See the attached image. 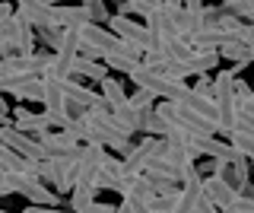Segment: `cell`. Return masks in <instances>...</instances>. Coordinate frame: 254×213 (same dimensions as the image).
Instances as JSON below:
<instances>
[{
  "mask_svg": "<svg viewBox=\"0 0 254 213\" xmlns=\"http://www.w3.org/2000/svg\"><path fill=\"white\" fill-rule=\"evenodd\" d=\"M61 32L64 29H58V26H42V29H35V38H42L48 45V51H54L61 45Z\"/></svg>",
  "mask_w": 254,
  "mask_h": 213,
  "instance_id": "30",
  "label": "cell"
},
{
  "mask_svg": "<svg viewBox=\"0 0 254 213\" xmlns=\"http://www.w3.org/2000/svg\"><path fill=\"white\" fill-rule=\"evenodd\" d=\"M181 6H185V10H203V0H181Z\"/></svg>",
  "mask_w": 254,
  "mask_h": 213,
  "instance_id": "38",
  "label": "cell"
},
{
  "mask_svg": "<svg viewBox=\"0 0 254 213\" xmlns=\"http://www.w3.org/2000/svg\"><path fill=\"white\" fill-rule=\"evenodd\" d=\"M51 19H54L58 29H76V26H83V22H89V13H86L83 3H76V6L54 3L51 6Z\"/></svg>",
  "mask_w": 254,
  "mask_h": 213,
  "instance_id": "12",
  "label": "cell"
},
{
  "mask_svg": "<svg viewBox=\"0 0 254 213\" xmlns=\"http://www.w3.org/2000/svg\"><path fill=\"white\" fill-rule=\"evenodd\" d=\"M216 51H219V58L232 61V64H251V51H248V45H242L238 38H226V42H222Z\"/></svg>",
  "mask_w": 254,
  "mask_h": 213,
  "instance_id": "19",
  "label": "cell"
},
{
  "mask_svg": "<svg viewBox=\"0 0 254 213\" xmlns=\"http://www.w3.org/2000/svg\"><path fill=\"white\" fill-rule=\"evenodd\" d=\"M95 191H99V188H95L92 181H86V185H73V188H70V210H73V213H89V207L95 204Z\"/></svg>",
  "mask_w": 254,
  "mask_h": 213,
  "instance_id": "17",
  "label": "cell"
},
{
  "mask_svg": "<svg viewBox=\"0 0 254 213\" xmlns=\"http://www.w3.org/2000/svg\"><path fill=\"white\" fill-rule=\"evenodd\" d=\"M83 3H86V0H83Z\"/></svg>",
  "mask_w": 254,
  "mask_h": 213,
  "instance_id": "44",
  "label": "cell"
},
{
  "mask_svg": "<svg viewBox=\"0 0 254 213\" xmlns=\"http://www.w3.org/2000/svg\"><path fill=\"white\" fill-rule=\"evenodd\" d=\"M238 108H242V115L254 118V96H251V99H245V102H238Z\"/></svg>",
  "mask_w": 254,
  "mask_h": 213,
  "instance_id": "36",
  "label": "cell"
},
{
  "mask_svg": "<svg viewBox=\"0 0 254 213\" xmlns=\"http://www.w3.org/2000/svg\"><path fill=\"white\" fill-rule=\"evenodd\" d=\"M226 181L235 188V191H242L245 185L251 181V172H248V159H245L242 153L235 149V156L229 159V169H226Z\"/></svg>",
  "mask_w": 254,
  "mask_h": 213,
  "instance_id": "16",
  "label": "cell"
},
{
  "mask_svg": "<svg viewBox=\"0 0 254 213\" xmlns=\"http://www.w3.org/2000/svg\"><path fill=\"white\" fill-rule=\"evenodd\" d=\"M159 3H162V0H121L118 13H121V16H130V13H137V16H146V13L156 10Z\"/></svg>",
  "mask_w": 254,
  "mask_h": 213,
  "instance_id": "25",
  "label": "cell"
},
{
  "mask_svg": "<svg viewBox=\"0 0 254 213\" xmlns=\"http://www.w3.org/2000/svg\"><path fill=\"white\" fill-rule=\"evenodd\" d=\"M16 26H19V16L10 13L3 22H0V58L16 51Z\"/></svg>",
  "mask_w": 254,
  "mask_h": 213,
  "instance_id": "20",
  "label": "cell"
},
{
  "mask_svg": "<svg viewBox=\"0 0 254 213\" xmlns=\"http://www.w3.org/2000/svg\"><path fill=\"white\" fill-rule=\"evenodd\" d=\"M153 102H156V96H153V92H146V89H140V86H137L133 96H127V105L137 108V112H140V108H153Z\"/></svg>",
  "mask_w": 254,
  "mask_h": 213,
  "instance_id": "31",
  "label": "cell"
},
{
  "mask_svg": "<svg viewBox=\"0 0 254 213\" xmlns=\"http://www.w3.org/2000/svg\"><path fill=\"white\" fill-rule=\"evenodd\" d=\"M73 73L86 76V80H102V76H108V67L102 64V61H92V58H79L73 61Z\"/></svg>",
  "mask_w": 254,
  "mask_h": 213,
  "instance_id": "21",
  "label": "cell"
},
{
  "mask_svg": "<svg viewBox=\"0 0 254 213\" xmlns=\"http://www.w3.org/2000/svg\"><path fill=\"white\" fill-rule=\"evenodd\" d=\"M35 140L45 146L48 156H76L79 146H83L73 134H67V131H38Z\"/></svg>",
  "mask_w": 254,
  "mask_h": 213,
  "instance_id": "9",
  "label": "cell"
},
{
  "mask_svg": "<svg viewBox=\"0 0 254 213\" xmlns=\"http://www.w3.org/2000/svg\"><path fill=\"white\" fill-rule=\"evenodd\" d=\"M248 51H251V64H254V42H251V45H248Z\"/></svg>",
  "mask_w": 254,
  "mask_h": 213,
  "instance_id": "41",
  "label": "cell"
},
{
  "mask_svg": "<svg viewBox=\"0 0 254 213\" xmlns=\"http://www.w3.org/2000/svg\"><path fill=\"white\" fill-rule=\"evenodd\" d=\"M105 3H108V0H105ZM118 3H121V0H118Z\"/></svg>",
  "mask_w": 254,
  "mask_h": 213,
  "instance_id": "42",
  "label": "cell"
},
{
  "mask_svg": "<svg viewBox=\"0 0 254 213\" xmlns=\"http://www.w3.org/2000/svg\"><path fill=\"white\" fill-rule=\"evenodd\" d=\"M16 16L26 22V26H32V29L54 26V19H51V6L38 3V0H16Z\"/></svg>",
  "mask_w": 254,
  "mask_h": 213,
  "instance_id": "11",
  "label": "cell"
},
{
  "mask_svg": "<svg viewBox=\"0 0 254 213\" xmlns=\"http://www.w3.org/2000/svg\"><path fill=\"white\" fill-rule=\"evenodd\" d=\"M127 76H130L140 89L153 92L156 99H165V102H185L188 92H190V86H185V80H172V76H165V73H156V70H149L143 61L133 64Z\"/></svg>",
  "mask_w": 254,
  "mask_h": 213,
  "instance_id": "2",
  "label": "cell"
},
{
  "mask_svg": "<svg viewBox=\"0 0 254 213\" xmlns=\"http://www.w3.org/2000/svg\"><path fill=\"white\" fill-rule=\"evenodd\" d=\"M0 143H6L10 149H16V153H19V156H26V159H35V162L48 159L45 146L38 143L35 137H29V134L16 131L13 124H3V128H0Z\"/></svg>",
  "mask_w": 254,
  "mask_h": 213,
  "instance_id": "5",
  "label": "cell"
},
{
  "mask_svg": "<svg viewBox=\"0 0 254 213\" xmlns=\"http://www.w3.org/2000/svg\"><path fill=\"white\" fill-rule=\"evenodd\" d=\"M92 185L99 188V191H115V194H121V197H124V188H127V172H124L121 159L108 153L105 159H102L99 172H95Z\"/></svg>",
  "mask_w": 254,
  "mask_h": 213,
  "instance_id": "4",
  "label": "cell"
},
{
  "mask_svg": "<svg viewBox=\"0 0 254 213\" xmlns=\"http://www.w3.org/2000/svg\"><path fill=\"white\" fill-rule=\"evenodd\" d=\"M76 35H79V48H95L99 54L115 51L118 42H121V38L111 32V29L95 26V22H83V26H76Z\"/></svg>",
  "mask_w": 254,
  "mask_h": 213,
  "instance_id": "7",
  "label": "cell"
},
{
  "mask_svg": "<svg viewBox=\"0 0 254 213\" xmlns=\"http://www.w3.org/2000/svg\"><path fill=\"white\" fill-rule=\"evenodd\" d=\"M235 131H238V134H248V137H254V118H248V115H238Z\"/></svg>",
  "mask_w": 254,
  "mask_h": 213,
  "instance_id": "33",
  "label": "cell"
},
{
  "mask_svg": "<svg viewBox=\"0 0 254 213\" xmlns=\"http://www.w3.org/2000/svg\"><path fill=\"white\" fill-rule=\"evenodd\" d=\"M86 13H89V22H95V26H102V22H108L111 13L105 10V0H86Z\"/></svg>",
  "mask_w": 254,
  "mask_h": 213,
  "instance_id": "28",
  "label": "cell"
},
{
  "mask_svg": "<svg viewBox=\"0 0 254 213\" xmlns=\"http://www.w3.org/2000/svg\"><path fill=\"white\" fill-rule=\"evenodd\" d=\"M42 102H45V108H51V112H61L64 108L61 80H54V76H48V73H42Z\"/></svg>",
  "mask_w": 254,
  "mask_h": 213,
  "instance_id": "18",
  "label": "cell"
},
{
  "mask_svg": "<svg viewBox=\"0 0 254 213\" xmlns=\"http://www.w3.org/2000/svg\"><path fill=\"white\" fill-rule=\"evenodd\" d=\"M3 92L16 96L19 102H42V76H29V80H16Z\"/></svg>",
  "mask_w": 254,
  "mask_h": 213,
  "instance_id": "15",
  "label": "cell"
},
{
  "mask_svg": "<svg viewBox=\"0 0 254 213\" xmlns=\"http://www.w3.org/2000/svg\"><path fill=\"white\" fill-rule=\"evenodd\" d=\"M242 67H248V64H235L232 70H222V73H216V80H213V108H216V128H219V134H226V137L235 131V121H238V115H242L238 99H235V86H232Z\"/></svg>",
  "mask_w": 254,
  "mask_h": 213,
  "instance_id": "1",
  "label": "cell"
},
{
  "mask_svg": "<svg viewBox=\"0 0 254 213\" xmlns=\"http://www.w3.org/2000/svg\"><path fill=\"white\" fill-rule=\"evenodd\" d=\"M26 213H73V210H58V207H26Z\"/></svg>",
  "mask_w": 254,
  "mask_h": 213,
  "instance_id": "35",
  "label": "cell"
},
{
  "mask_svg": "<svg viewBox=\"0 0 254 213\" xmlns=\"http://www.w3.org/2000/svg\"><path fill=\"white\" fill-rule=\"evenodd\" d=\"M13 128L22 131V134H38V131H51V124H48L45 112L35 115V112H29L26 105H19V108L13 112Z\"/></svg>",
  "mask_w": 254,
  "mask_h": 213,
  "instance_id": "13",
  "label": "cell"
},
{
  "mask_svg": "<svg viewBox=\"0 0 254 213\" xmlns=\"http://www.w3.org/2000/svg\"><path fill=\"white\" fill-rule=\"evenodd\" d=\"M32 51H35V29L19 19V26H16V54H32Z\"/></svg>",
  "mask_w": 254,
  "mask_h": 213,
  "instance_id": "24",
  "label": "cell"
},
{
  "mask_svg": "<svg viewBox=\"0 0 254 213\" xmlns=\"http://www.w3.org/2000/svg\"><path fill=\"white\" fill-rule=\"evenodd\" d=\"M102 64L108 70H121V73H130L133 64H140V58H130V54H121V51H105L102 54Z\"/></svg>",
  "mask_w": 254,
  "mask_h": 213,
  "instance_id": "23",
  "label": "cell"
},
{
  "mask_svg": "<svg viewBox=\"0 0 254 213\" xmlns=\"http://www.w3.org/2000/svg\"><path fill=\"white\" fill-rule=\"evenodd\" d=\"M76 58H79V35H76V29H64V32H61V45L54 48L51 67H48L45 73L54 76V80H67V76L73 73V61Z\"/></svg>",
  "mask_w": 254,
  "mask_h": 213,
  "instance_id": "3",
  "label": "cell"
},
{
  "mask_svg": "<svg viewBox=\"0 0 254 213\" xmlns=\"http://www.w3.org/2000/svg\"><path fill=\"white\" fill-rule=\"evenodd\" d=\"M105 26L115 32L118 38H124V42H130V45H137V48L146 51L149 48V32H146V26H140V22H133L130 16H121V13H115V16H108Z\"/></svg>",
  "mask_w": 254,
  "mask_h": 213,
  "instance_id": "8",
  "label": "cell"
},
{
  "mask_svg": "<svg viewBox=\"0 0 254 213\" xmlns=\"http://www.w3.org/2000/svg\"><path fill=\"white\" fill-rule=\"evenodd\" d=\"M3 124H13L10 121V108H6V102H3V92H0V128Z\"/></svg>",
  "mask_w": 254,
  "mask_h": 213,
  "instance_id": "34",
  "label": "cell"
},
{
  "mask_svg": "<svg viewBox=\"0 0 254 213\" xmlns=\"http://www.w3.org/2000/svg\"><path fill=\"white\" fill-rule=\"evenodd\" d=\"M175 197H178V194H153V197L146 201V207L153 210V213H172Z\"/></svg>",
  "mask_w": 254,
  "mask_h": 213,
  "instance_id": "29",
  "label": "cell"
},
{
  "mask_svg": "<svg viewBox=\"0 0 254 213\" xmlns=\"http://www.w3.org/2000/svg\"><path fill=\"white\" fill-rule=\"evenodd\" d=\"M162 146H165L162 137H149V134H146V140H143V143H133L130 149H127V156L121 159L124 172H127V175H140V172L146 169V162L153 159L156 153H162Z\"/></svg>",
  "mask_w": 254,
  "mask_h": 213,
  "instance_id": "6",
  "label": "cell"
},
{
  "mask_svg": "<svg viewBox=\"0 0 254 213\" xmlns=\"http://www.w3.org/2000/svg\"><path fill=\"white\" fill-rule=\"evenodd\" d=\"M222 10H229L232 16H238V19H254V0H222Z\"/></svg>",
  "mask_w": 254,
  "mask_h": 213,
  "instance_id": "26",
  "label": "cell"
},
{
  "mask_svg": "<svg viewBox=\"0 0 254 213\" xmlns=\"http://www.w3.org/2000/svg\"><path fill=\"white\" fill-rule=\"evenodd\" d=\"M89 213H115V207H111V204H99V201H95L92 207H89Z\"/></svg>",
  "mask_w": 254,
  "mask_h": 213,
  "instance_id": "37",
  "label": "cell"
},
{
  "mask_svg": "<svg viewBox=\"0 0 254 213\" xmlns=\"http://www.w3.org/2000/svg\"><path fill=\"white\" fill-rule=\"evenodd\" d=\"M102 102H105L108 108H115V105H121V102H127V92H124V86L118 83V80H111V76H102Z\"/></svg>",
  "mask_w": 254,
  "mask_h": 213,
  "instance_id": "22",
  "label": "cell"
},
{
  "mask_svg": "<svg viewBox=\"0 0 254 213\" xmlns=\"http://www.w3.org/2000/svg\"><path fill=\"white\" fill-rule=\"evenodd\" d=\"M115 213H130V204H127V201H121V204L115 207Z\"/></svg>",
  "mask_w": 254,
  "mask_h": 213,
  "instance_id": "39",
  "label": "cell"
},
{
  "mask_svg": "<svg viewBox=\"0 0 254 213\" xmlns=\"http://www.w3.org/2000/svg\"><path fill=\"white\" fill-rule=\"evenodd\" d=\"M38 3H45V6H54V3H61V0H38Z\"/></svg>",
  "mask_w": 254,
  "mask_h": 213,
  "instance_id": "40",
  "label": "cell"
},
{
  "mask_svg": "<svg viewBox=\"0 0 254 213\" xmlns=\"http://www.w3.org/2000/svg\"><path fill=\"white\" fill-rule=\"evenodd\" d=\"M200 185H203V194L210 197V204L213 207H219V210H229L232 207V201H235V188L229 185L226 178H219V175H210V178H200Z\"/></svg>",
  "mask_w": 254,
  "mask_h": 213,
  "instance_id": "10",
  "label": "cell"
},
{
  "mask_svg": "<svg viewBox=\"0 0 254 213\" xmlns=\"http://www.w3.org/2000/svg\"><path fill=\"white\" fill-rule=\"evenodd\" d=\"M229 143H232V146H235V149H238V153H242L248 162H254V137L232 131V134H229Z\"/></svg>",
  "mask_w": 254,
  "mask_h": 213,
  "instance_id": "27",
  "label": "cell"
},
{
  "mask_svg": "<svg viewBox=\"0 0 254 213\" xmlns=\"http://www.w3.org/2000/svg\"><path fill=\"white\" fill-rule=\"evenodd\" d=\"M232 86H235V99H238V102H245V99H251V96H254V89L242 80V76H235V83H232Z\"/></svg>",
  "mask_w": 254,
  "mask_h": 213,
  "instance_id": "32",
  "label": "cell"
},
{
  "mask_svg": "<svg viewBox=\"0 0 254 213\" xmlns=\"http://www.w3.org/2000/svg\"><path fill=\"white\" fill-rule=\"evenodd\" d=\"M61 89H64V96H67V99L79 102V105H83V108H95V105H105L99 92H92V89H86V86L73 83V80H70V76H67V80H61Z\"/></svg>",
  "mask_w": 254,
  "mask_h": 213,
  "instance_id": "14",
  "label": "cell"
},
{
  "mask_svg": "<svg viewBox=\"0 0 254 213\" xmlns=\"http://www.w3.org/2000/svg\"><path fill=\"white\" fill-rule=\"evenodd\" d=\"M0 213H3V210H0Z\"/></svg>",
  "mask_w": 254,
  "mask_h": 213,
  "instance_id": "43",
  "label": "cell"
}]
</instances>
